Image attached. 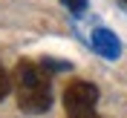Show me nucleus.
Here are the masks:
<instances>
[{"mask_svg":"<svg viewBox=\"0 0 127 118\" xmlns=\"http://www.w3.org/2000/svg\"><path fill=\"white\" fill-rule=\"evenodd\" d=\"M12 87L17 95V107L29 115H40L52 107V87H49V72L35 61H17Z\"/></svg>","mask_w":127,"mask_h":118,"instance_id":"1","label":"nucleus"},{"mask_svg":"<svg viewBox=\"0 0 127 118\" xmlns=\"http://www.w3.org/2000/svg\"><path fill=\"white\" fill-rule=\"evenodd\" d=\"M98 104V87L90 81H72L69 87L64 89V107L69 115H84L93 112Z\"/></svg>","mask_w":127,"mask_h":118,"instance_id":"2","label":"nucleus"},{"mask_svg":"<svg viewBox=\"0 0 127 118\" xmlns=\"http://www.w3.org/2000/svg\"><path fill=\"white\" fill-rule=\"evenodd\" d=\"M93 49L98 52L101 58H107V61H116V58L121 55V40L113 35L110 29H104V26H98V29H93Z\"/></svg>","mask_w":127,"mask_h":118,"instance_id":"3","label":"nucleus"},{"mask_svg":"<svg viewBox=\"0 0 127 118\" xmlns=\"http://www.w3.org/2000/svg\"><path fill=\"white\" fill-rule=\"evenodd\" d=\"M61 3L69 9L72 15H84V12H87V0H61Z\"/></svg>","mask_w":127,"mask_h":118,"instance_id":"4","label":"nucleus"},{"mask_svg":"<svg viewBox=\"0 0 127 118\" xmlns=\"http://www.w3.org/2000/svg\"><path fill=\"white\" fill-rule=\"evenodd\" d=\"M9 89H12V78H9V72L0 66V101L9 95Z\"/></svg>","mask_w":127,"mask_h":118,"instance_id":"5","label":"nucleus"},{"mask_svg":"<svg viewBox=\"0 0 127 118\" xmlns=\"http://www.w3.org/2000/svg\"><path fill=\"white\" fill-rule=\"evenodd\" d=\"M69 118H101V115H95V112H84V115H69Z\"/></svg>","mask_w":127,"mask_h":118,"instance_id":"6","label":"nucleus"},{"mask_svg":"<svg viewBox=\"0 0 127 118\" xmlns=\"http://www.w3.org/2000/svg\"><path fill=\"white\" fill-rule=\"evenodd\" d=\"M124 3H127V0H124Z\"/></svg>","mask_w":127,"mask_h":118,"instance_id":"7","label":"nucleus"}]
</instances>
